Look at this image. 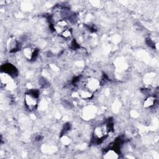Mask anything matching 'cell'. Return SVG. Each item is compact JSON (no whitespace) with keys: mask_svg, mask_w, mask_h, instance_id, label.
<instances>
[{"mask_svg":"<svg viewBox=\"0 0 159 159\" xmlns=\"http://www.w3.org/2000/svg\"><path fill=\"white\" fill-rule=\"evenodd\" d=\"M112 124L111 122L102 124L100 125H98L94 130L93 137L94 140L98 143H100L104 139L106 136L108 135V133L112 129Z\"/></svg>","mask_w":159,"mask_h":159,"instance_id":"obj_1","label":"cell"},{"mask_svg":"<svg viewBox=\"0 0 159 159\" xmlns=\"http://www.w3.org/2000/svg\"><path fill=\"white\" fill-rule=\"evenodd\" d=\"M38 93L35 91L26 94L25 96V103L27 107L30 110L34 109L37 105Z\"/></svg>","mask_w":159,"mask_h":159,"instance_id":"obj_2","label":"cell"},{"mask_svg":"<svg viewBox=\"0 0 159 159\" xmlns=\"http://www.w3.org/2000/svg\"><path fill=\"white\" fill-rule=\"evenodd\" d=\"M100 83L95 78L88 79L84 84V89L89 91L90 93L94 92L99 88Z\"/></svg>","mask_w":159,"mask_h":159,"instance_id":"obj_3","label":"cell"},{"mask_svg":"<svg viewBox=\"0 0 159 159\" xmlns=\"http://www.w3.org/2000/svg\"><path fill=\"white\" fill-rule=\"evenodd\" d=\"M1 68L2 70L4 71V72L8 73L10 75H12L13 73H15V72L16 71V68L11 64L4 65L3 66H2Z\"/></svg>","mask_w":159,"mask_h":159,"instance_id":"obj_4","label":"cell"},{"mask_svg":"<svg viewBox=\"0 0 159 159\" xmlns=\"http://www.w3.org/2000/svg\"><path fill=\"white\" fill-rule=\"evenodd\" d=\"M155 104V99L153 97L148 98L144 102V107H148L152 106Z\"/></svg>","mask_w":159,"mask_h":159,"instance_id":"obj_5","label":"cell"}]
</instances>
